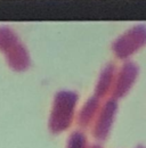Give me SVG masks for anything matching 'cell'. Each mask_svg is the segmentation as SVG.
I'll use <instances>...</instances> for the list:
<instances>
[{"mask_svg":"<svg viewBox=\"0 0 146 148\" xmlns=\"http://www.w3.org/2000/svg\"><path fill=\"white\" fill-rule=\"evenodd\" d=\"M0 49L7 55L14 69H24L26 66L28 57L25 50L9 29H0Z\"/></svg>","mask_w":146,"mask_h":148,"instance_id":"6da1fadb","label":"cell"}]
</instances>
